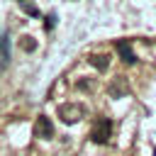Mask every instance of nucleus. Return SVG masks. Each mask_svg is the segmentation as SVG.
<instances>
[{"label": "nucleus", "mask_w": 156, "mask_h": 156, "mask_svg": "<svg viewBox=\"0 0 156 156\" xmlns=\"http://www.w3.org/2000/svg\"><path fill=\"white\" fill-rule=\"evenodd\" d=\"M58 117L66 122V124H73L78 119L85 117V107L78 105V102H66V105H58Z\"/></svg>", "instance_id": "obj_1"}, {"label": "nucleus", "mask_w": 156, "mask_h": 156, "mask_svg": "<svg viewBox=\"0 0 156 156\" xmlns=\"http://www.w3.org/2000/svg\"><path fill=\"white\" fill-rule=\"evenodd\" d=\"M90 63H93L100 73H105V71L110 68V56H107V54H93V56H90Z\"/></svg>", "instance_id": "obj_6"}, {"label": "nucleus", "mask_w": 156, "mask_h": 156, "mask_svg": "<svg viewBox=\"0 0 156 156\" xmlns=\"http://www.w3.org/2000/svg\"><path fill=\"white\" fill-rule=\"evenodd\" d=\"M78 88H80V90H90V88H93V83H90L88 78H83V80H78Z\"/></svg>", "instance_id": "obj_10"}, {"label": "nucleus", "mask_w": 156, "mask_h": 156, "mask_svg": "<svg viewBox=\"0 0 156 156\" xmlns=\"http://www.w3.org/2000/svg\"><path fill=\"white\" fill-rule=\"evenodd\" d=\"M110 136H112V119L100 117V119L95 122L93 132H90V139H93L95 144H107V141H110Z\"/></svg>", "instance_id": "obj_2"}, {"label": "nucleus", "mask_w": 156, "mask_h": 156, "mask_svg": "<svg viewBox=\"0 0 156 156\" xmlns=\"http://www.w3.org/2000/svg\"><path fill=\"white\" fill-rule=\"evenodd\" d=\"M20 44H22V49H24V51H34V49H37V41H34L32 37H22V39H20Z\"/></svg>", "instance_id": "obj_9"}, {"label": "nucleus", "mask_w": 156, "mask_h": 156, "mask_svg": "<svg viewBox=\"0 0 156 156\" xmlns=\"http://www.w3.org/2000/svg\"><path fill=\"white\" fill-rule=\"evenodd\" d=\"M115 49H117V54L122 56L124 63H134V61H136V56H134V51H132V46H129L127 39H117V41H115Z\"/></svg>", "instance_id": "obj_5"}, {"label": "nucleus", "mask_w": 156, "mask_h": 156, "mask_svg": "<svg viewBox=\"0 0 156 156\" xmlns=\"http://www.w3.org/2000/svg\"><path fill=\"white\" fill-rule=\"evenodd\" d=\"M54 20H56L54 15H49V17H46V22H44V24H46V29H51V27H54Z\"/></svg>", "instance_id": "obj_11"}, {"label": "nucleus", "mask_w": 156, "mask_h": 156, "mask_svg": "<svg viewBox=\"0 0 156 156\" xmlns=\"http://www.w3.org/2000/svg\"><path fill=\"white\" fill-rule=\"evenodd\" d=\"M17 5H20L22 12H27L29 17H39V7H37L32 0H17Z\"/></svg>", "instance_id": "obj_8"}, {"label": "nucleus", "mask_w": 156, "mask_h": 156, "mask_svg": "<svg viewBox=\"0 0 156 156\" xmlns=\"http://www.w3.org/2000/svg\"><path fill=\"white\" fill-rule=\"evenodd\" d=\"M7 61H10V44H7V37L0 34V71L7 66Z\"/></svg>", "instance_id": "obj_7"}, {"label": "nucleus", "mask_w": 156, "mask_h": 156, "mask_svg": "<svg viewBox=\"0 0 156 156\" xmlns=\"http://www.w3.org/2000/svg\"><path fill=\"white\" fill-rule=\"evenodd\" d=\"M34 136H39V139H51L54 136V124H51V119L46 115L37 117V122H34Z\"/></svg>", "instance_id": "obj_3"}, {"label": "nucleus", "mask_w": 156, "mask_h": 156, "mask_svg": "<svg viewBox=\"0 0 156 156\" xmlns=\"http://www.w3.org/2000/svg\"><path fill=\"white\" fill-rule=\"evenodd\" d=\"M107 93H110V98H124V95L129 93V83H127V78H124V76H117V78L107 85Z\"/></svg>", "instance_id": "obj_4"}, {"label": "nucleus", "mask_w": 156, "mask_h": 156, "mask_svg": "<svg viewBox=\"0 0 156 156\" xmlns=\"http://www.w3.org/2000/svg\"><path fill=\"white\" fill-rule=\"evenodd\" d=\"M154 156H156V149H154Z\"/></svg>", "instance_id": "obj_12"}]
</instances>
